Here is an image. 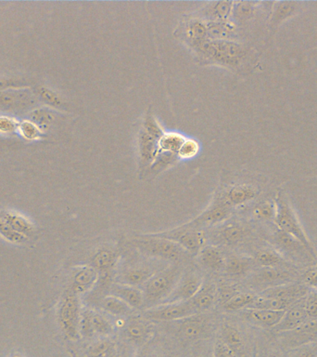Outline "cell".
<instances>
[{"mask_svg":"<svg viewBox=\"0 0 317 357\" xmlns=\"http://www.w3.org/2000/svg\"><path fill=\"white\" fill-rule=\"evenodd\" d=\"M204 63L224 67H238L246 58L247 49L233 40H206L191 47Z\"/></svg>","mask_w":317,"mask_h":357,"instance_id":"6da1fadb","label":"cell"},{"mask_svg":"<svg viewBox=\"0 0 317 357\" xmlns=\"http://www.w3.org/2000/svg\"><path fill=\"white\" fill-rule=\"evenodd\" d=\"M275 206V215L274 220L278 230L282 231L284 233L288 234L289 236H293L294 238L299 240L314 256L316 257L313 245H311L310 240L306 236L302 226L300 225L296 213H295L293 208H291L288 197L282 192H279L277 195Z\"/></svg>","mask_w":317,"mask_h":357,"instance_id":"7a4b0ae2","label":"cell"},{"mask_svg":"<svg viewBox=\"0 0 317 357\" xmlns=\"http://www.w3.org/2000/svg\"><path fill=\"white\" fill-rule=\"evenodd\" d=\"M133 245L144 255L165 261H179L186 252L177 243L154 234L136 237L133 240Z\"/></svg>","mask_w":317,"mask_h":357,"instance_id":"3957f363","label":"cell"},{"mask_svg":"<svg viewBox=\"0 0 317 357\" xmlns=\"http://www.w3.org/2000/svg\"><path fill=\"white\" fill-rule=\"evenodd\" d=\"M181 275L180 268L177 265L166 268L161 272L154 273L145 284L144 297L149 303L165 301L177 286Z\"/></svg>","mask_w":317,"mask_h":357,"instance_id":"277c9868","label":"cell"},{"mask_svg":"<svg viewBox=\"0 0 317 357\" xmlns=\"http://www.w3.org/2000/svg\"><path fill=\"white\" fill-rule=\"evenodd\" d=\"M81 304L78 295L68 290L61 298L58 310V320L67 337L77 340L80 337Z\"/></svg>","mask_w":317,"mask_h":357,"instance_id":"5b68a950","label":"cell"},{"mask_svg":"<svg viewBox=\"0 0 317 357\" xmlns=\"http://www.w3.org/2000/svg\"><path fill=\"white\" fill-rule=\"evenodd\" d=\"M273 242L277 248L278 252L282 253L281 255L286 256L291 261L303 264H311V259L316 261V257L314 256L299 240L278 229L273 234Z\"/></svg>","mask_w":317,"mask_h":357,"instance_id":"8992f818","label":"cell"},{"mask_svg":"<svg viewBox=\"0 0 317 357\" xmlns=\"http://www.w3.org/2000/svg\"><path fill=\"white\" fill-rule=\"evenodd\" d=\"M154 234L177 243L186 252L192 254L200 253V250L206 247V243H207V236L204 231L200 229L188 228L185 226H182L179 230Z\"/></svg>","mask_w":317,"mask_h":357,"instance_id":"52a82bcc","label":"cell"},{"mask_svg":"<svg viewBox=\"0 0 317 357\" xmlns=\"http://www.w3.org/2000/svg\"><path fill=\"white\" fill-rule=\"evenodd\" d=\"M279 342L286 350L302 347L317 342V320H308L293 331L281 332Z\"/></svg>","mask_w":317,"mask_h":357,"instance_id":"ba28073f","label":"cell"},{"mask_svg":"<svg viewBox=\"0 0 317 357\" xmlns=\"http://www.w3.org/2000/svg\"><path fill=\"white\" fill-rule=\"evenodd\" d=\"M36 95L28 89H7L0 91V109L8 113H21L35 105Z\"/></svg>","mask_w":317,"mask_h":357,"instance_id":"9c48e42d","label":"cell"},{"mask_svg":"<svg viewBox=\"0 0 317 357\" xmlns=\"http://www.w3.org/2000/svg\"><path fill=\"white\" fill-rule=\"evenodd\" d=\"M190 301H179V303H169L153 307L145 312V315L149 319L158 321H172L186 319L192 315L197 314Z\"/></svg>","mask_w":317,"mask_h":357,"instance_id":"30bf717a","label":"cell"},{"mask_svg":"<svg viewBox=\"0 0 317 357\" xmlns=\"http://www.w3.org/2000/svg\"><path fill=\"white\" fill-rule=\"evenodd\" d=\"M202 286L203 279L196 273L184 275L180 278L169 297L164 301L169 303L190 301L202 289Z\"/></svg>","mask_w":317,"mask_h":357,"instance_id":"8fae6325","label":"cell"},{"mask_svg":"<svg viewBox=\"0 0 317 357\" xmlns=\"http://www.w3.org/2000/svg\"><path fill=\"white\" fill-rule=\"evenodd\" d=\"M311 289L305 284L292 283L291 282V283L283 284H280V286L264 289L260 295L263 296V297L279 298V300L297 303L298 301L304 298Z\"/></svg>","mask_w":317,"mask_h":357,"instance_id":"7c38bea8","label":"cell"},{"mask_svg":"<svg viewBox=\"0 0 317 357\" xmlns=\"http://www.w3.org/2000/svg\"><path fill=\"white\" fill-rule=\"evenodd\" d=\"M257 195L258 191L254 186L250 184H238L228 188L220 197L218 202L231 208L232 206L250 202L254 199Z\"/></svg>","mask_w":317,"mask_h":357,"instance_id":"4fadbf2b","label":"cell"},{"mask_svg":"<svg viewBox=\"0 0 317 357\" xmlns=\"http://www.w3.org/2000/svg\"><path fill=\"white\" fill-rule=\"evenodd\" d=\"M303 298L292 304L288 310H286L282 319L274 328L275 332L281 333V332L293 331L309 320L303 305Z\"/></svg>","mask_w":317,"mask_h":357,"instance_id":"5bb4252c","label":"cell"},{"mask_svg":"<svg viewBox=\"0 0 317 357\" xmlns=\"http://www.w3.org/2000/svg\"><path fill=\"white\" fill-rule=\"evenodd\" d=\"M99 279V273L93 266L78 268L72 278L71 290L76 295L88 292Z\"/></svg>","mask_w":317,"mask_h":357,"instance_id":"9a60e30c","label":"cell"},{"mask_svg":"<svg viewBox=\"0 0 317 357\" xmlns=\"http://www.w3.org/2000/svg\"><path fill=\"white\" fill-rule=\"evenodd\" d=\"M139 156L141 166H152L161 155L158 149V139L155 138L141 128L138 136Z\"/></svg>","mask_w":317,"mask_h":357,"instance_id":"2e32d148","label":"cell"},{"mask_svg":"<svg viewBox=\"0 0 317 357\" xmlns=\"http://www.w3.org/2000/svg\"><path fill=\"white\" fill-rule=\"evenodd\" d=\"M292 275L283 268L263 267L258 271L254 276L255 284L269 287L280 286V284L291 283Z\"/></svg>","mask_w":317,"mask_h":357,"instance_id":"e0dca14e","label":"cell"},{"mask_svg":"<svg viewBox=\"0 0 317 357\" xmlns=\"http://www.w3.org/2000/svg\"><path fill=\"white\" fill-rule=\"evenodd\" d=\"M233 6L231 1L211 2L196 16L205 22H227L232 15Z\"/></svg>","mask_w":317,"mask_h":357,"instance_id":"ac0fdd59","label":"cell"},{"mask_svg":"<svg viewBox=\"0 0 317 357\" xmlns=\"http://www.w3.org/2000/svg\"><path fill=\"white\" fill-rule=\"evenodd\" d=\"M229 214L230 208L222 205V203H216L211 208L200 215L193 222L184 226L188 228L199 229L202 225H216V223L224 222L229 217Z\"/></svg>","mask_w":317,"mask_h":357,"instance_id":"d6986e66","label":"cell"},{"mask_svg":"<svg viewBox=\"0 0 317 357\" xmlns=\"http://www.w3.org/2000/svg\"><path fill=\"white\" fill-rule=\"evenodd\" d=\"M0 218H2L14 231L31 238L35 234V226L28 218L18 212L10 209H1Z\"/></svg>","mask_w":317,"mask_h":357,"instance_id":"ffe728a7","label":"cell"},{"mask_svg":"<svg viewBox=\"0 0 317 357\" xmlns=\"http://www.w3.org/2000/svg\"><path fill=\"white\" fill-rule=\"evenodd\" d=\"M110 295L121 298L131 308H140L145 301L144 293L138 287L127 284H113L110 289Z\"/></svg>","mask_w":317,"mask_h":357,"instance_id":"44dd1931","label":"cell"},{"mask_svg":"<svg viewBox=\"0 0 317 357\" xmlns=\"http://www.w3.org/2000/svg\"><path fill=\"white\" fill-rule=\"evenodd\" d=\"M183 36L190 47L206 40L208 39L207 22L199 17H192L184 24Z\"/></svg>","mask_w":317,"mask_h":357,"instance_id":"7402d4cb","label":"cell"},{"mask_svg":"<svg viewBox=\"0 0 317 357\" xmlns=\"http://www.w3.org/2000/svg\"><path fill=\"white\" fill-rule=\"evenodd\" d=\"M285 311H274V310L249 308L245 311L247 319L263 328H273L282 319Z\"/></svg>","mask_w":317,"mask_h":357,"instance_id":"603a6c76","label":"cell"},{"mask_svg":"<svg viewBox=\"0 0 317 357\" xmlns=\"http://www.w3.org/2000/svg\"><path fill=\"white\" fill-rule=\"evenodd\" d=\"M118 253L111 248H101L92 258V266L99 275H108L118 261Z\"/></svg>","mask_w":317,"mask_h":357,"instance_id":"cb8c5ba5","label":"cell"},{"mask_svg":"<svg viewBox=\"0 0 317 357\" xmlns=\"http://www.w3.org/2000/svg\"><path fill=\"white\" fill-rule=\"evenodd\" d=\"M200 261L203 266L211 271L221 270L225 264V259L222 251L213 245H206L200 250Z\"/></svg>","mask_w":317,"mask_h":357,"instance_id":"d4e9b609","label":"cell"},{"mask_svg":"<svg viewBox=\"0 0 317 357\" xmlns=\"http://www.w3.org/2000/svg\"><path fill=\"white\" fill-rule=\"evenodd\" d=\"M125 328L128 340L138 345L147 342L152 335L150 326L141 320H131Z\"/></svg>","mask_w":317,"mask_h":357,"instance_id":"484cf974","label":"cell"},{"mask_svg":"<svg viewBox=\"0 0 317 357\" xmlns=\"http://www.w3.org/2000/svg\"><path fill=\"white\" fill-rule=\"evenodd\" d=\"M206 22H207V36L210 40H231L230 38L235 33V24L229 21Z\"/></svg>","mask_w":317,"mask_h":357,"instance_id":"4316f807","label":"cell"},{"mask_svg":"<svg viewBox=\"0 0 317 357\" xmlns=\"http://www.w3.org/2000/svg\"><path fill=\"white\" fill-rule=\"evenodd\" d=\"M216 289H214L213 284H205V286H202V289L197 292V294L189 301H190L195 311L200 312L213 306L214 301H216Z\"/></svg>","mask_w":317,"mask_h":357,"instance_id":"83f0119b","label":"cell"},{"mask_svg":"<svg viewBox=\"0 0 317 357\" xmlns=\"http://www.w3.org/2000/svg\"><path fill=\"white\" fill-rule=\"evenodd\" d=\"M185 137L177 132H165L158 139V149L161 153L177 155L179 152L183 142H185Z\"/></svg>","mask_w":317,"mask_h":357,"instance_id":"f1b7e54d","label":"cell"},{"mask_svg":"<svg viewBox=\"0 0 317 357\" xmlns=\"http://www.w3.org/2000/svg\"><path fill=\"white\" fill-rule=\"evenodd\" d=\"M205 321L200 315H192L186 318L181 324V333L188 340L197 339L204 331Z\"/></svg>","mask_w":317,"mask_h":357,"instance_id":"f546056e","label":"cell"},{"mask_svg":"<svg viewBox=\"0 0 317 357\" xmlns=\"http://www.w3.org/2000/svg\"><path fill=\"white\" fill-rule=\"evenodd\" d=\"M222 342L225 343L236 356L243 349V337L238 328L230 325H225L222 328Z\"/></svg>","mask_w":317,"mask_h":357,"instance_id":"4dcf8cb0","label":"cell"},{"mask_svg":"<svg viewBox=\"0 0 317 357\" xmlns=\"http://www.w3.org/2000/svg\"><path fill=\"white\" fill-rule=\"evenodd\" d=\"M100 307L108 314L115 315V317H124L129 314L131 307L125 303L124 301L113 295H108L102 298L100 301Z\"/></svg>","mask_w":317,"mask_h":357,"instance_id":"1f68e13d","label":"cell"},{"mask_svg":"<svg viewBox=\"0 0 317 357\" xmlns=\"http://www.w3.org/2000/svg\"><path fill=\"white\" fill-rule=\"evenodd\" d=\"M153 275H154V273L147 269V268H131V269H128L122 273V284L135 287L142 284H145Z\"/></svg>","mask_w":317,"mask_h":357,"instance_id":"d6a6232c","label":"cell"},{"mask_svg":"<svg viewBox=\"0 0 317 357\" xmlns=\"http://www.w3.org/2000/svg\"><path fill=\"white\" fill-rule=\"evenodd\" d=\"M57 119L54 112L47 108L35 109L30 113V121L35 124L41 131L49 130Z\"/></svg>","mask_w":317,"mask_h":357,"instance_id":"836d02e7","label":"cell"},{"mask_svg":"<svg viewBox=\"0 0 317 357\" xmlns=\"http://www.w3.org/2000/svg\"><path fill=\"white\" fill-rule=\"evenodd\" d=\"M291 301L279 300V298H266L263 296H256L254 303L250 308L274 310V311H286L294 304ZM249 309V308H247Z\"/></svg>","mask_w":317,"mask_h":357,"instance_id":"e575fe53","label":"cell"},{"mask_svg":"<svg viewBox=\"0 0 317 357\" xmlns=\"http://www.w3.org/2000/svg\"><path fill=\"white\" fill-rule=\"evenodd\" d=\"M256 262L261 267L275 268L285 265L286 261L278 251L261 250L256 254Z\"/></svg>","mask_w":317,"mask_h":357,"instance_id":"d590c367","label":"cell"},{"mask_svg":"<svg viewBox=\"0 0 317 357\" xmlns=\"http://www.w3.org/2000/svg\"><path fill=\"white\" fill-rule=\"evenodd\" d=\"M246 236V230L239 225H225L219 231L220 240L227 245H235L242 241Z\"/></svg>","mask_w":317,"mask_h":357,"instance_id":"8d00e7d4","label":"cell"},{"mask_svg":"<svg viewBox=\"0 0 317 357\" xmlns=\"http://www.w3.org/2000/svg\"><path fill=\"white\" fill-rule=\"evenodd\" d=\"M256 296L250 293H236L230 300L224 303L227 311H238V310L247 309L254 303Z\"/></svg>","mask_w":317,"mask_h":357,"instance_id":"74e56055","label":"cell"},{"mask_svg":"<svg viewBox=\"0 0 317 357\" xmlns=\"http://www.w3.org/2000/svg\"><path fill=\"white\" fill-rule=\"evenodd\" d=\"M298 8L296 2H277L273 11V24H280L293 16Z\"/></svg>","mask_w":317,"mask_h":357,"instance_id":"f35d334b","label":"cell"},{"mask_svg":"<svg viewBox=\"0 0 317 357\" xmlns=\"http://www.w3.org/2000/svg\"><path fill=\"white\" fill-rule=\"evenodd\" d=\"M250 261L249 259L241 257H230L225 261V270L228 275L241 276L245 275L250 270Z\"/></svg>","mask_w":317,"mask_h":357,"instance_id":"ab89813d","label":"cell"},{"mask_svg":"<svg viewBox=\"0 0 317 357\" xmlns=\"http://www.w3.org/2000/svg\"><path fill=\"white\" fill-rule=\"evenodd\" d=\"M90 322L94 335L108 336L113 332V326L103 315L90 312Z\"/></svg>","mask_w":317,"mask_h":357,"instance_id":"60d3db41","label":"cell"},{"mask_svg":"<svg viewBox=\"0 0 317 357\" xmlns=\"http://www.w3.org/2000/svg\"><path fill=\"white\" fill-rule=\"evenodd\" d=\"M114 351V344L108 339H102L92 343L88 350V357H111Z\"/></svg>","mask_w":317,"mask_h":357,"instance_id":"b9f144b4","label":"cell"},{"mask_svg":"<svg viewBox=\"0 0 317 357\" xmlns=\"http://www.w3.org/2000/svg\"><path fill=\"white\" fill-rule=\"evenodd\" d=\"M36 95H38V99L47 103V105L51 106V107L61 108L63 106V98L57 92L47 88V86H38L36 89Z\"/></svg>","mask_w":317,"mask_h":357,"instance_id":"7bdbcfd3","label":"cell"},{"mask_svg":"<svg viewBox=\"0 0 317 357\" xmlns=\"http://www.w3.org/2000/svg\"><path fill=\"white\" fill-rule=\"evenodd\" d=\"M0 236L6 240V241L16 245L25 244L29 240L27 237L22 236V234L14 231L2 218H0Z\"/></svg>","mask_w":317,"mask_h":357,"instance_id":"ee69618b","label":"cell"},{"mask_svg":"<svg viewBox=\"0 0 317 357\" xmlns=\"http://www.w3.org/2000/svg\"><path fill=\"white\" fill-rule=\"evenodd\" d=\"M254 13V7L252 2H234L232 16L239 21L250 19Z\"/></svg>","mask_w":317,"mask_h":357,"instance_id":"f6af8a7d","label":"cell"},{"mask_svg":"<svg viewBox=\"0 0 317 357\" xmlns=\"http://www.w3.org/2000/svg\"><path fill=\"white\" fill-rule=\"evenodd\" d=\"M145 131L150 134L155 138L160 139L161 136L163 135V128L161 127L160 123L155 119L152 114L147 113L143 121V127H142Z\"/></svg>","mask_w":317,"mask_h":357,"instance_id":"bcb514c9","label":"cell"},{"mask_svg":"<svg viewBox=\"0 0 317 357\" xmlns=\"http://www.w3.org/2000/svg\"><path fill=\"white\" fill-rule=\"evenodd\" d=\"M303 305L309 320H317V289L310 290L303 298Z\"/></svg>","mask_w":317,"mask_h":357,"instance_id":"7dc6e473","label":"cell"},{"mask_svg":"<svg viewBox=\"0 0 317 357\" xmlns=\"http://www.w3.org/2000/svg\"><path fill=\"white\" fill-rule=\"evenodd\" d=\"M200 146L199 142L194 139H186L183 142L177 156L182 159H190L195 158L199 153Z\"/></svg>","mask_w":317,"mask_h":357,"instance_id":"c3c4849f","label":"cell"},{"mask_svg":"<svg viewBox=\"0 0 317 357\" xmlns=\"http://www.w3.org/2000/svg\"><path fill=\"white\" fill-rule=\"evenodd\" d=\"M18 130L21 135L27 141H35L41 135V130L35 124H33L30 120L22 122L19 125Z\"/></svg>","mask_w":317,"mask_h":357,"instance_id":"681fc988","label":"cell"},{"mask_svg":"<svg viewBox=\"0 0 317 357\" xmlns=\"http://www.w3.org/2000/svg\"><path fill=\"white\" fill-rule=\"evenodd\" d=\"M253 216L259 220H270L275 219V204L266 202L260 204L253 209Z\"/></svg>","mask_w":317,"mask_h":357,"instance_id":"f907efd6","label":"cell"},{"mask_svg":"<svg viewBox=\"0 0 317 357\" xmlns=\"http://www.w3.org/2000/svg\"><path fill=\"white\" fill-rule=\"evenodd\" d=\"M288 357H317V342L289 351Z\"/></svg>","mask_w":317,"mask_h":357,"instance_id":"816d5d0a","label":"cell"},{"mask_svg":"<svg viewBox=\"0 0 317 357\" xmlns=\"http://www.w3.org/2000/svg\"><path fill=\"white\" fill-rule=\"evenodd\" d=\"M19 125L11 117L1 116H0V133L13 134L18 130Z\"/></svg>","mask_w":317,"mask_h":357,"instance_id":"f5cc1de1","label":"cell"},{"mask_svg":"<svg viewBox=\"0 0 317 357\" xmlns=\"http://www.w3.org/2000/svg\"><path fill=\"white\" fill-rule=\"evenodd\" d=\"M303 284L310 289H317V266L308 269L302 275Z\"/></svg>","mask_w":317,"mask_h":357,"instance_id":"db71d44e","label":"cell"},{"mask_svg":"<svg viewBox=\"0 0 317 357\" xmlns=\"http://www.w3.org/2000/svg\"><path fill=\"white\" fill-rule=\"evenodd\" d=\"M214 357H238L236 353L222 340H218L214 346Z\"/></svg>","mask_w":317,"mask_h":357,"instance_id":"11a10c76","label":"cell"},{"mask_svg":"<svg viewBox=\"0 0 317 357\" xmlns=\"http://www.w3.org/2000/svg\"><path fill=\"white\" fill-rule=\"evenodd\" d=\"M26 85V82H22L21 79H14V78H0V91H7V89H11L13 88H19Z\"/></svg>","mask_w":317,"mask_h":357,"instance_id":"9f6ffc18","label":"cell"},{"mask_svg":"<svg viewBox=\"0 0 317 357\" xmlns=\"http://www.w3.org/2000/svg\"><path fill=\"white\" fill-rule=\"evenodd\" d=\"M8 357H24V356H22V354H19V353H13V354H10V356Z\"/></svg>","mask_w":317,"mask_h":357,"instance_id":"6f0895ef","label":"cell"},{"mask_svg":"<svg viewBox=\"0 0 317 357\" xmlns=\"http://www.w3.org/2000/svg\"><path fill=\"white\" fill-rule=\"evenodd\" d=\"M267 357H282L280 356V354H269V356H267Z\"/></svg>","mask_w":317,"mask_h":357,"instance_id":"680465c9","label":"cell"},{"mask_svg":"<svg viewBox=\"0 0 317 357\" xmlns=\"http://www.w3.org/2000/svg\"><path fill=\"white\" fill-rule=\"evenodd\" d=\"M0 149H2V147H1V142H0Z\"/></svg>","mask_w":317,"mask_h":357,"instance_id":"91938a15","label":"cell"}]
</instances>
